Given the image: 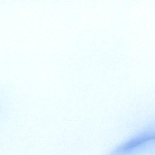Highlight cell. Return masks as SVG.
<instances>
[{
    "label": "cell",
    "instance_id": "cell-1",
    "mask_svg": "<svg viewBox=\"0 0 155 155\" xmlns=\"http://www.w3.org/2000/svg\"><path fill=\"white\" fill-rule=\"evenodd\" d=\"M0 112H1V108H0Z\"/></svg>",
    "mask_w": 155,
    "mask_h": 155
}]
</instances>
